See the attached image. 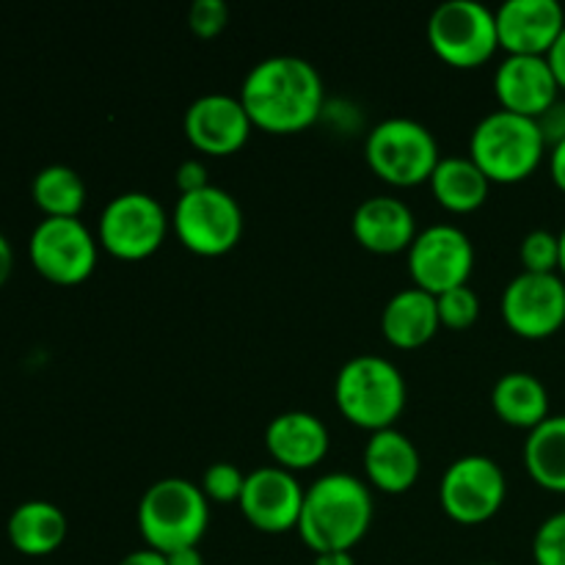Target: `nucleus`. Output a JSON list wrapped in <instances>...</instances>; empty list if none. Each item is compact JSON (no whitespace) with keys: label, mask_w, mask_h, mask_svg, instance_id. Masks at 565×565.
Instances as JSON below:
<instances>
[{"label":"nucleus","mask_w":565,"mask_h":565,"mask_svg":"<svg viewBox=\"0 0 565 565\" xmlns=\"http://www.w3.org/2000/svg\"><path fill=\"white\" fill-rule=\"evenodd\" d=\"M423 472L417 445L403 430L386 428L370 434L364 447V475L367 483L384 494H406Z\"/></svg>","instance_id":"20"},{"label":"nucleus","mask_w":565,"mask_h":565,"mask_svg":"<svg viewBox=\"0 0 565 565\" xmlns=\"http://www.w3.org/2000/svg\"><path fill=\"white\" fill-rule=\"evenodd\" d=\"M483 565H491V563H483Z\"/></svg>","instance_id":"41"},{"label":"nucleus","mask_w":565,"mask_h":565,"mask_svg":"<svg viewBox=\"0 0 565 565\" xmlns=\"http://www.w3.org/2000/svg\"><path fill=\"white\" fill-rule=\"evenodd\" d=\"M502 318L524 340H546L565 326V279L561 274L522 270L502 292Z\"/></svg>","instance_id":"13"},{"label":"nucleus","mask_w":565,"mask_h":565,"mask_svg":"<svg viewBox=\"0 0 565 565\" xmlns=\"http://www.w3.org/2000/svg\"><path fill=\"white\" fill-rule=\"evenodd\" d=\"M177 188L180 193H191L199 191V188H207L210 185V177H207V166L196 158H188L177 166Z\"/></svg>","instance_id":"32"},{"label":"nucleus","mask_w":565,"mask_h":565,"mask_svg":"<svg viewBox=\"0 0 565 565\" xmlns=\"http://www.w3.org/2000/svg\"><path fill=\"white\" fill-rule=\"evenodd\" d=\"M202 486L185 478H163L143 491L138 502V530L149 550L171 555L199 546L210 524V505Z\"/></svg>","instance_id":"4"},{"label":"nucleus","mask_w":565,"mask_h":565,"mask_svg":"<svg viewBox=\"0 0 565 565\" xmlns=\"http://www.w3.org/2000/svg\"><path fill=\"white\" fill-rule=\"evenodd\" d=\"M522 268L530 274H557L561 270V235L550 230H533L519 246Z\"/></svg>","instance_id":"27"},{"label":"nucleus","mask_w":565,"mask_h":565,"mask_svg":"<svg viewBox=\"0 0 565 565\" xmlns=\"http://www.w3.org/2000/svg\"><path fill=\"white\" fill-rule=\"evenodd\" d=\"M252 119L241 97L224 92H207L193 99L182 119L185 138L204 154H232L246 147L252 136Z\"/></svg>","instance_id":"15"},{"label":"nucleus","mask_w":565,"mask_h":565,"mask_svg":"<svg viewBox=\"0 0 565 565\" xmlns=\"http://www.w3.org/2000/svg\"><path fill=\"white\" fill-rule=\"evenodd\" d=\"M475 268V246L467 232L456 224H430L417 232L408 246V274L414 287L430 296L469 285Z\"/></svg>","instance_id":"12"},{"label":"nucleus","mask_w":565,"mask_h":565,"mask_svg":"<svg viewBox=\"0 0 565 565\" xmlns=\"http://www.w3.org/2000/svg\"><path fill=\"white\" fill-rule=\"evenodd\" d=\"M557 274H561L563 279H565V226H563V232H561V270H557Z\"/></svg>","instance_id":"40"},{"label":"nucleus","mask_w":565,"mask_h":565,"mask_svg":"<svg viewBox=\"0 0 565 565\" xmlns=\"http://www.w3.org/2000/svg\"><path fill=\"white\" fill-rule=\"evenodd\" d=\"M428 44L445 64L475 70L500 50L497 14L480 0H445L428 17Z\"/></svg>","instance_id":"7"},{"label":"nucleus","mask_w":565,"mask_h":565,"mask_svg":"<svg viewBox=\"0 0 565 565\" xmlns=\"http://www.w3.org/2000/svg\"><path fill=\"white\" fill-rule=\"evenodd\" d=\"M436 202L450 213H472L489 199L491 180L469 154H441L428 180Z\"/></svg>","instance_id":"24"},{"label":"nucleus","mask_w":565,"mask_h":565,"mask_svg":"<svg viewBox=\"0 0 565 565\" xmlns=\"http://www.w3.org/2000/svg\"><path fill=\"white\" fill-rule=\"evenodd\" d=\"M436 301H439V320L447 329H469L480 315V298L469 285L452 287V290L436 296Z\"/></svg>","instance_id":"28"},{"label":"nucleus","mask_w":565,"mask_h":565,"mask_svg":"<svg viewBox=\"0 0 565 565\" xmlns=\"http://www.w3.org/2000/svg\"><path fill=\"white\" fill-rule=\"evenodd\" d=\"M367 166L384 182L395 188H412L428 182L441 160L434 132L408 116H390L370 130L364 141Z\"/></svg>","instance_id":"6"},{"label":"nucleus","mask_w":565,"mask_h":565,"mask_svg":"<svg viewBox=\"0 0 565 565\" xmlns=\"http://www.w3.org/2000/svg\"><path fill=\"white\" fill-rule=\"evenodd\" d=\"M535 565H565V511L552 513L533 535Z\"/></svg>","instance_id":"29"},{"label":"nucleus","mask_w":565,"mask_h":565,"mask_svg":"<svg viewBox=\"0 0 565 565\" xmlns=\"http://www.w3.org/2000/svg\"><path fill=\"white\" fill-rule=\"evenodd\" d=\"M353 237L373 254L408 252L417 237V218L397 196H370L353 210Z\"/></svg>","instance_id":"19"},{"label":"nucleus","mask_w":565,"mask_h":565,"mask_svg":"<svg viewBox=\"0 0 565 565\" xmlns=\"http://www.w3.org/2000/svg\"><path fill=\"white\" fill-rule=\"evenodd\" d=\"M546 61H550L552 72H555L557 86H561L565 92V28H563L561 36H557V42L552 44L550 53H546Z\"/></svg>","instance_id":"34"},{"label":"nucleus","mask_w":565,"mask_h":565,"mask_svg":"<svg viewBox=\"0 0 565 565\" xmlns=\"http://www.w3.org/2000/svg\"><path fill=\"white\" fill-rule=\"evenodd\" d=\"M530 478L552 494H565V414H550L524 441Z\"/></svg>","instance_id":"25"},{"label":"nucleus","mask_w":565,"mask_h":565,"mask_svg":"<svg viewBox=\"0 0 565 565\" xmlns=\"http://www.w3.org/2000/svg\"><path fill=\"white\" fill-rule=\"evenodd\" d=\"M166 563L169 565H204L202 552L199 546H188V550H177L171 555H166Z\"/></svg>","instance_id":"38"},{"label":"nucleus","mask_w":565,"mask_h":565,"mask_svg":"<svg viewBox=\"0 0 565 565\" xmlns=\"http://www.w3.org/2000/svg\"><path fill=\"white\" fill-rule=\"evenodd\" d=\"M177 237L199 257H221L243 237V207L230 191L218 185L180 193L174 204Z\"/></svg>","instance_id":"8"},{"label":"nucleus","mask_w":565,"mask_h":565,"mask_svg":"<svg viewBox=\"0 0 565 565\" xmlns=\"http://www.w3.org/2000/svg\"><path fill=\"white\" fill-rule=\"evenodd\" d=\"M550 174L552 182L565 193V141L550 149Z\"/></svg>","instance_id":"35"},{"label":"nucleus","mask_w":565,"mask_h":565,"mask_svg":"<svg viewBox=\"0 0 565 565\" xmlns=\"http://www.w3.org/2000/svg\"><path fill=\"white\" fill-rule=\"evenodd\" d=\"M439 301L423 287L397 290L381 312V331L395 348H419L439 331Z\"/></svg>","instance_id":"21"},{"label":"nucleus","mask_w":565,"mask_h":565,"mask_svg":"<svg viewBox=\"0 0 565 565\" xmlns=\"http://www.w3.org/2000/svg\"><path fill=\"white\" fill-rule=\"evenodd\" d=\"M491 406L505 425L533 430L550 417V392L539 375L513 370L497 379L491 390Z\"/></svg>","instance_id":"23"},{"label":"nucleus","mask_w":565,"mask_h":565,"mask_svg":"<svg viewBox=\"0 0 565 565\" xmlns=\"http://www.w3.org/2000/svg\"><path fill=\"white\" fill-rule=\"evenodd\" d=\"M169 213L143 191H127L110 199L97 221V241L119 259H143L163 246L169 235Z\"/></svg>","instance_id":"9"},{"label":"nucleus","mask_w":565,"mask_h":565,"mask_svg":"<svg viewBox=\"0 0 565 565\" xmlns=\"http://www.w3.org/2000/svg\"><path fill=\"white\" fill-rule=\"evenodd\" d=\"M11 270H14V248H11L9 237L0 232V287L9 281Z\"/></svg>","instance_id":"37"},{"label":"nucleus","mask_w":565,"mask_h":565,"mask_svg":"<svg viewBox=\"0 0 565 565\" xmlns=\"http://www.w3.org/2000/svg\"><path fill=\"white\" fill-rule=\"evenodd\" d=\"M494 14L500 47L508 55H546L565 28L557 0H505Z\"/></svg>","instance_id":"17"},{"label":"nucleus","mask_w":565,"mask_h":565,"mask_svg":"<svg viewBox=\"0 0 565 565\" xmlns=\"http://www.w3.org/2000/svg\"><path fill=\"white\" fill-rule=\"evenodd\" d=\"M119 565H169V563H166V555H160V552L143 546V550H136V552H130V555L121 557Z\"/></svg>","instance_id":"36"},{"label":"nucleus","mask_w":565,"mask_h":565,"mask_svg":"<svg viewBox=\"0 0 565 565\" xmlns=\"http://www.w3.org/2000/svg\"><path fill=\"white\" fill-rule=\"evenodd\" d=\"M370 483L348 472H329L307 486L298 535L315 555L351 552L373 524Z\"/></svg>","instance_id":"2"},{"label":"nucleus","mask_w":565,"mask_h":565,"mask_svg":"<svg viewBox=\"0 0 565 565\" xmlns=\"http://www.w3.org/2000/svg\"><path fill=\"white\" fill-rule=\"evenodd\" d=\"M246 486V475L232 461H215L204 469L202 491L213 502H237Z\"/></svg>","instance_id":"30"},{"label":"nucleus","mask_w":565,"mask_h":565,"mask_svg":"<svg viewBox=\"0 0 565 565\" xmlns=\"http://www.w3.org/2000/svg\"><path fill=\"white\" fill-rule=\"evenodd\" d=\"M230 22V6L224 0H193L188 9V25L196 36H218Z\"/></svg>","instance_id":"31"},{"label":"nucleus","mask_w":565,"mask_h":565,"mask_svg":"<svg viewBox=\"0 0 565 565\" xmlns=\"http://www.w3.org/2000/svg\"><path fill=\"white\" fill-rule=\"evenodd\" d=\"M331 445L329 428L323 419L312 412H281L265 425V447L276 467L312 469L326 458Z\"/></svg>","instance_id":"18"},{"label":"nucleus","mask_w":565,"mask_h":565,"mask_svg":"<svg viewBox=\"0 0 565 565\" xmlns=\"http://www.w3.org/2000/svg\"><path fill=\"white\" fill-rule=\"evenodd\" d=\"M303 489L296 472L281 469L276 463L259 467L246 475V486L241 494V511L259 533L279 535L298 527L303 508Z\"/></svg>","instance_id":"14"},{"label":"nucleus","mask_w":565,"mask_h":565,"mask_svg":"<svg viewBox=\"0 0 565 565\" xmlns=\"http://www.w3.org/2000/svg\"><path fill=\"white\" fill-rule=\"evenodd\" d=\"M494 94L502 110L539 119L561 99L546 55H505L494 72Z\"/></svg>","instance_id":"16"},{"label":"nucleus","mask_w":565,"mask_h":565,"mask_svg":"<svg viewBox=\"0 0 565 565\" xmlns=\"http://www.w3.org/2000/svg\"><path fill=\"white\" fill-rule=\"evenodd\" d=\"M241 103L254 127L265 132H298L320 119L326 86L315 64L301 55H268L246 72Z\"/></svg>","instance_id":"1"},{"label":"nucleus","mask_w":565,"mask_h":565,"mask_svg":"<svg viewBox=\"0 0 565 565\" xmlns=\"http://www.w3.org/2000/svg\"><path fill=\"white\" fill-rule=\"evenodd\" d=\"M550 147L544 141L539 119L491 110L475 125L469 136V158L483 169L491 182H522L544 163Z\"/></svg>","instance_id":"5"},{"label":"nucleus","mask_w":565,"mask_h":565,"mask_svg":"<svg viewBox=\"0 0 565 565\" xmlns=\"http://www.w3.org/2000/svg\"><path fill=\"white\" fill-rule=\"evenodd\" d=\"M315 565H356L351 552H326V555H315Z\"/></svg>","instance_id":"39"},{"label":"nucleus","mask_w":565,"mask_h":565,"mask_svg":"<svg viewBox=\"0 0 565 565\" xmlns=\"http://www.w3.org/2000/svg\"><path fill=\"white\" fill-rule=\"evenodd\" d=\"M31 196L44 213V218H81L88 191L86 182L75 169L64 163H53L36 171L31 182Z\"/></svg>","instance_id":"26"},{"label":"nucleus","mask_w":565,"mask_h":565,"mask_svg":"<svg viewBox=\"0 0 565 565\" xmlns=\"http://www.w3.org/2000/svg\"><path fill=\"white\" fill-rule=\"evenodd\" d=\"M6 533H9L11 546H14L20 555H53L66 539V516L58 505H53V502L28 500L11 511Z\"/></svg>","instance_id":"22"},{"label":"nucleus","mask_w":565,"mask_h":565,"mask_svg":"<svg viewBox=\"0 0 565 565\" xmlns=\"http://www.w3.org/2000/svg\"><path fill=\"white\" fill-rule=\"evenodd\" d=\"M539 127L544 132L546 147H555V143L565 141V99H557L546 114L539 116Z\"/></svg>","instance_id":"33"},{"label":"nucleus","mask_w":565,"mask_h":565,"mask_svg":"<svg viewBox=\"0 0 565 565\" xmlns=\"http://www.w3.org/2000/svg\"><path fill=\"white\" fill-rule=\"evenodd\" d=\"M508 497V478L489 456H461L445 469L439 483V502L458 524L489 522L500 513Z\"/></svg>","instance_id":"11"},{"label":"nucleus","mask_w":565,"mask_h":565,"mask_svg":"<svg viewBox=\"0 0 565 565\" xmlns=\"http://www.w3.org/2000/svg\"><path fill=\"white\" fill-rule=\"evenodd\" d=\"M406 379L395 362L375 353L348 359L334 379V401L342 417L356 428L386 430L406 408Z\"/></svg>","instance_id":"3"},{"label":"nucleus","mask_w":565,"mask_h":565,"mask_svg":"<svg viewBox=\"0 0 565 565\" xmlns=\"http://www.w3.org/2000/svg\"><path fill=\"white\" fill-rule=\"evenodd\" d=\"M28 254L44 279L70 287L94 274L99 241L81 218H42L33 226Z\"/></svg>","instance_id":"10"}]
</instances>
